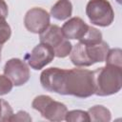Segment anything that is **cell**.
I'll list each match as a JSON object with an SVG mask.
<instances>
[{"instance_id":"1","label":"cell","mask_w":122,"mask_h":122,"mask_svg":"<svg viewBox=\"0 0 122 122\" xmlns=\"http://www.w3.org/2000/svg\"><path fill=\"white\" fill-rule=\"evenodd\" d=\"M62 95H72L78 98H87L94 94V84L92 71L80 67L65 70Z\"/></svg>"},{"instance_id":"2","label":"cell","mask_w":122,"mask_h":122,"mask_svg":"<svg viewBox=\"0 0 122 122\" xmlns=\"http://www.w3.org/2000/svg\"><path fill=\"white\" fill-rule=\"evenodd\" d=\"M94 94L109 96L117 93L122 88V67L106 65L92 71Z\"/></svg>"},{"instance_id":"3","label":"cell","mask_w":122,"mask_h":122,"mask_svg":"<svg viewBox=\"0 0 122 122\" xmlns=\"http://www.w3.org/2000/svg\"><path fill=\"white\" fill-rule=\"evenodd\" d=\"M109 50V44L104 40L94 44L78 42L71 49L70 59L76 67H90L95 63L104 62Z\"/></svg>"},{"instance_id":"4","label":"cell","mask_w":122,"mask_h":122,"mask_svg":"<svg viewBox=\"0 0 122 122\" xmlns=\"http://www.w3.org/2000/svg\"><path fill=\"white\" fill-rule=\"evenodd\" d=\"M39 39L41 43L49 45L58 58H64L71 51V43L65 37L61 28L57 25H49L45 30L39 33Z\"/></svg>"},{"instance_id":"5","label":"cell","mask_w":122,"mask_h":122,"mask_svg":"<svg viewBox=\"0 0 122 122\" xmlns=\"http://www.w3.org/2000/svg\"><path fill=\"white\" fill-rule=\"evenodd\" d=\"M31 107L35 111H38L42 117L50 121L65 120V115L68 112L65 104L55 101L51 96L45 94L36 96L31 103Z\"/></svg>"},{"instance_id":"6","label":"cell","mask_w":122,"mask_h":122,"mask_svg":"<svg viewBox=\"0 0 122 122\" xmlns=\"http://www.w3.org/2000/svg\"><path fill=\"white\" fill-rule=\"evenodd\" d=\"M86 14L92 25L109 27L114 19V11L108 0H90L86 6Z\"/></svg>"},{"instance_id":"7","label":"cell","mask_w":122,"mask_h":122,"mask_svg":"<svg viewBox=\"0 0 122 122\" xmlns=\"http://www.w3.org/2000/svg\"><path fill=\"white\" fill-rule=\"evenodd\" d=\"M4 74L9 77L13 86L16 87L26 84L30 76L29 65L19 58H11L6 62L4 66Z\"/></svg>"},{"instance_id":"8","label":"cell","mask_w":122,"mask_h":122,"mask_svg":"<svg viewBox=\"0 0 122 122\" xmlns=\"http://www.w3.org/2000/svg\"><path fill=\"white\" fill-rule=\"evenodd\" d=\"M55 57L53 50L47 44L41 43L36 45L32 51L25 55V61L33 70L39 71L49 65Z\"/></svg>"},{"instance_id":"9","label":"cell","mask_w":122,"mask_h":122,"mask_svg":"<svg viewBox=\"0 0 122 122\" xmlns=\"http://www.w3.org/2000/svg\"><path fill=\"white\" fill-rule=\"evenodd\" d=\"M24 25L29 31L39 34L49 27L50 14L42 8H31L25 14Z\"/></svg>"},{"instance_id":"10","label":"cell","mask_w":122,"mask_h":122,"mask_svg":"<svg viewBox=\"0 0 122 122\" xmlns=\"http://www.w3.org/2000/svg\"><path fill=\"white\" fill-rule=\"evenodd\" d=\"M65 70L60 68H48L45 69L40 74V83L48 92L61 93L63 78H64Z\"/></svg>"},{"instance_id":"11","label":"cell","mask_w":122,"mask_h":122,"mask_svg":"<svg viewBox=\"0 0 122 122\" xmlns=\"http://www.w3.org/2000/svg\"><path fill=\"white\" fill-rule=\"evenodd\" d=\"M89 27L80 17H71L63 24L61 30L67 39L80 40L87 33Z\"/></svg>"},{"instance_id":"12","label":"cell","mask_w":122,"mask_h":122,"mask_svg":"<svg viewBox=\"0 0 122 122\" xmlns=\"http://www.w3.org/2000/svg\"><path fill=\"white\" fill-rule=\"evenodd\" d=\"M72 13V4L70 0H58L51 8V15L59 21L69 19Z\"/></svg>"},{"instance_id":"13","label":"cell","mask_w":122,"mask_h":122,"mask_svg":"<svg viewBox=\"0 0 122 122\" xmlns=\"http://www.w3.org/2000/svg\"><path fill=\"white\" fill-rule=\"evenodd\" d=\"M88 114L90 121L93 122H109L112 120V113L110 110L102 105H95L90 108Z\"/></svg>"},{"instance_id":"14","label":"cell","mask_w":122,"mask_h":122,"mask_svg":"<svg viewBox=\"0 0 122 122\" xmlns=\"http://www.w3.org/2000/svg\"><path fill=\"white\" fill-rule=\"evenodd\" d=\"M106 65H112L116 67H122V51L119 48L109 50L105 58Z\"/></svg>"},{"instance_id":"15","label":"cell","mask_w":122,"mask_h":122,"mask_svg":"<svg viewBox=\"0 0 122 122\" xmlns=\"http://www.w3.org/2000/svg\"><path fill=\"white\" fill-rule=\"evenodd\" d=\"M65 120L68 122H76V121H90L88 112L82 110H72L67 112L65 115Z\"/></svg>"},{"instance_id":"16","label":"cell","mask_w":122,"mask_h":122,"mask_svg":"<svg viewBox=\"0 0 122 122\" xmlns=\"http://www.w3.org/2000/svg\"><path fill=\"white\" fill-rule=\"evenodd\" d=\"M13 114V110L10 103L5 99L0 98V122L10 121V117Z\"/></svg>"},{"instance_id":"17","label":"cell","mask_w":122,"mask_h":122,"mask_svg":"<svg viewBox=\"0 0 122 122\" xmlns=\"http://www.w3.org/2000/svg\"><path fill=\"white\" fill-rule=\"evenodd\" d=\"M11 35V29L8 22L6 21V18L0 17V46L4 45Z\"/></svg>"},{"instance_id":"18","label":"cell","mask_w":122,"mask_h":122,"mask_svg":"<svg viewBox=\"0 0 122 122\" xmlns=\"http://www.w3.org/2000/svg\"><path fill=\"white\" fill-rule=\"evenodd\" d=\"M13 84L5 74H0V95L8 94L11 92Z\"/></svg>"},{"instance_id":"19","label":"cell","mask_w":122,"mask_h":122,"mask_svg":"<svg viewBox=\"0 0 122 122\" xmlns=\"http://www.w3.org/2000/svg\"><path fill=\"white\" fill-rule=\"evenodd\" d=\"M11 122H30L31 117L25 111H19L16 113H13L10 117Z\"/></svg>"},{"instance_id":"20","label":"cell","mask_w":122,"mask_h":122,"mask_svg":"<svg viewBox=\"0 0 122 122\" xmlns=\"http://www.w3.org/2000/svg\"><path fill=\"white\" fill-rule=\"evenodd\" d=\"M9 14V8L5 0H0V17L7 18Z\"/></svg>"},{"instance_id":"21","label":"cell","mask_w":122,"mask_h":122,"mask_svg":"<svg viewBox=\"0 0 122 122\" xmlns=\"http://www.w3.org/2000/svg\"><path fill=\"white\" fill-rule=\"evenodd\" d=\"M1 51H2V46H0V60H1Z\"/></svg>"},{"instance_id":"22","label":"cell","mask_w":122,"mask_h":122,"mask_svg":"<svg viewBox=\"0 0 122 122\" xmlns=\"http://www.w3.org/2000/svg\"><path fill=\"white\" fill-rule=\"evenodd\" d=\"M116 1H117V3H118V4H120V3H121V0H116Z\"/></svg>"}]
</instances>
